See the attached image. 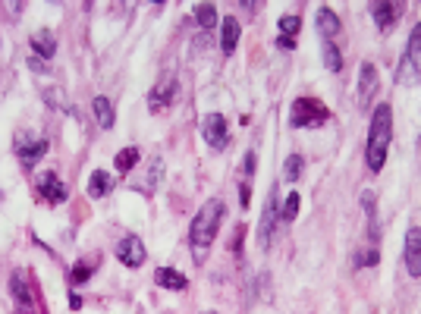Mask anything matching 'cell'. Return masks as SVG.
Masks as SVG:
<instances>
[{
    "label": "cell",
    "instance_id": "cell-1",
    "mask_svg": "<svg viewBox=\"0 0 421 314\" xmlns=\"http://www.w3.org/2000/svg\"><path fill=\"white\" fill-rule=\"evenodd\" d=\"M390 138H393V110L390 104L374 107L371 113V132H368V170L371 173H381V167L387 163V151H390Z\"/></svg>",
    "mask_w": 421,
    "mask_h": 314
},
{
    "label": "cell",
    "instance_id": "cell-2",
    "mask_svg": "<svg viewBox=\"0 0 421 314\" xmlns=\"http://www.w3.org/2000/svg\"><path fill=\"white\" fill-rule=\"evenodd\" d=\"M220 220H223V201H217V198L205 201V204H201V211L195 214L192 226H189V242H192L195 257H198V261L205 257L207 245H211L214 239H217Z\"/></svg>",
    "mask_w": 421,
    "mask_h": 314
},
{
    "label": "cell",
    "instance_id": "cell-3",
    "mask_svg": "<svg viewBox=\"0 0 421 314\" xmlns=\"http://www.w3.org/2000/svg\"><path fill=\"white\" fill-rule=\"evenodd\" d=\"M418 79H421V22L408 35V44L399 60V73H396L399 85H418Z\"/></svg>",
    "mask_w": 421,
    "mask_h": 314
},
{
    "label": "cell",
    "instance_id": "cell-4",
    "mask_svg": "<svg viewBox=\"0 0 421 314\" xmlns=\"http://www.w3.org/2000/svg\"><path fill=\"white\" fill-rule=\"evenodd\" d=\"M330 119V110L320 104L318 98H295L293 107H289V123L295 129H308V126H324Z\"/></svg>",
    "mask_w": 421,
    "mask_h": 314
},
{
    "label": "cell",
    "instance_id": "cell-5",
    "mask_svg": "<svg viewBox=\"0 0 421 314\" xmlns=\"http://www.w3.org/2000/svg\"><path fill=\"white\" fill-rule=\"evenodd\" d=\"M13 151H16L19 163L31 170L44 154H47V142H44V138L29 135V132H19V135H16V144H13Z\"/></svg>",
    "mask_w": 421,
    "mask_h": 314
},
{
    "label": "cell",
    "instance_id": "cell-6",
    "mask_svg": "<svg viewBox=\"0 0 421 314\" xmlns=\"http://www.w3.org/2000/svg\"><path fill=\"white\" fill-rule=\"evenodd\" d=\"M280 223L283 220H280V211H276V188H270L267 204H264V211H261V223H258V245H261V248H270L274 232Z\"/></svg>",
    "mask_w": 421,
    "mask_h": 314
},
{
    "label": "cell",
    "instance_id": "cell-7",
    "mask_svg": "<svg viewBox=\"0 0 421 314\" xmlns=\"http://www.w3.org/2000/svg\"><path fill=\"white\" fill-rule=\"evenodd\" d=\"M35 186H38V195H44V201H47V204H63V201H66V186L60 182V176H57L54 170H44V173H38Z\"/></svg>",
    "mask_w": 421,
    "mask_h": 314
},
{
    "label": "cell",
    "instance_id": "cell-8",
    "mask_svg": "<svg viewBox=\"0 0 421 314\" xmlns=\"http://www.w3.org/2000/svg\"><path fill=\"white\" fill-rule=\"evenodd\" d=\"M10 292L16 295V305L35 308V286H31V276L25 267H16L10 274Z\"/></svg>",
    "mask_w": 421,
    "mask_h": 314
},
{
    "label": "cell",
    "instance_id": "cell-9",
    "mask_svg": "<svg viewBox=\"0 0 421 314\" xmlns=\"http://www.w3.org/2000/svg\"><path fill=\"white\" fill-rule=\"evenodd\" d=\"M201 135H205V142L211 144L214 151L226 148V142H230V132H226V119L220 117V113H207L205 123H201Z\"/></svg>",
    "mask_w": 421,
    "mask_h": 314
},
{
    "label": "cell",
    "instance_id": "cell-10",
    "mask_svg": "<svg viewBox=\"0 0 421 314\" xmlns=\"http://www.w3.org/2000/svg\"><path fill=\"white\" fill-rule=\"evenodd\" d=\"M113 251H117V257H119L123 267H142L145 257H148V251H145V245H142V239H138V236L119 239V245Z\"/></svg>",
    "mask_w": 421,
    "mask_h": 314
},
{
    "label": "cell",
    "instance_id": "cell-11",
    "mask_svg": "<svg viewBox=\"0 0 421 314\" xmlns=\"http://www.w3.org/2000/svg\"><path fill=\"white\" fill-rule=\"evenodd\" d=\"M161 179H163V160L161 157H151L148 167H145V176H132L129 186L135 188V192H142V195H154V188H157Z\"/></svg>",
    "mask_w": 421,
    "mask_h": 314
},
{
    "label": "cell",
    "instance_id": "cell-12",
    "mask_svg": "<svg viewBox=\"0 0 421 314\" xmlns=\"http://www.w3.org/2000/svg\"><path fill=\"white\" fill-rule=\"evenodd\" d=\"M402 10H406V6L402 3H396V0H387V3H371V13H374V22H377V29L381 31H390L396 25V19L402 16Z\"/></svg>",
    "mask_w": 421,
    "mask_h": 314
},
{
    "label": "cell",
    "instance_id": "cell-13",
    "mask_svg": "<svg viewBox=\"0 0 421 314\" xmlns=\"http://www.w3.org/2000/svg\"><path fill=\"white\" fill-rule=\"evenodd\" d=\"M406 267L412 276H421V226L406 232Z\"/></svg>",
    "mask_w": 421,
    "mask_h": 314
},
{
    "label": "cell",
    "instance_id": "cell-14",
    "mask_svg": "<svg viewBox=\"0 0 421 314\" xmlns=\"http://www.w3.org/2000/svg\"><path fill=\"white\" fill-rule=\"evenodd\" d=\"M374 94H377V66L374 63H362V73H358V104L368 107Z\"/></svg>",
    "mask_w": 421,
    "mask_h": 314
},
{
    "label": "cell",
    "instance_id": "cell-15",
    "mask_svg": "<svg viewBox=\"0 0 421 314\" xmlns=\"http://www.w3.org/2000/svg\"><path fill=\"white\" fill-rule=\"evenodd\" d=\"M57 54V38L50 29H38L35 35H31V57H38V60H50V57Z\"/></svg>",
    "mask_w": 421,
    "mask_h": 314
},
{
    "label": "cell",
    "instance_id": "cell-16",
    "mask_svg": "<svg viewBox=\"0 0 421 314\" xmlns=\"http://www.w3.org/2000/svg\"><path fill=\"white\" fill-rule=\"evenodd\" d=\"M339 16L330 10V6H320L318 10V35H320V41H337V35H339Z\"/></svg>",
    "mask_w": 421,
    "mask_h": 314
},
{
    "label": "cell",
    "instance_id": "cell-17",
    "mask_svg": "<svg viewBox=\"0 0 421 314\" xmlns=\"http://www.w3.org/2000/svg\"><path fill=\"white\" fill-rule=\"evenodd\" d=\"M113 186H117V182H113V176L107 173V170H94L91 179H88V195H91V198H104V195L113 192Z\"/></svg>",
    "mask_w": 421,
    "mask_h": 314
},
{
    "label": "cell",
    "instance_id": "cell-18",
    "mask_svg": "<svg viewBox=\"0 0 421 314\" xmlns=\"http://www.w3.org/2000/svg\"><path fill=\"white\" fill-rule=\"evenodd\" d=\"M154 283H157V286H163V289H173V292H179V289L189 286L186 276H182L179 270H173V267H161V270H157Z\"/></svg>",
    "mask_w": 421,
    "mask_h": 314
},
{
    "label": "cell",
    "instance_id": "cell-19",
    "mask_svg": "<svg viewBox=\"0 0 421 314\" xmlns=\"http://www.w3.org/2000/svg\"><path fill=\"white\" fill-rule=\"evenodd\" d=\"M239 19L236 16H226L223 19V35H220V47H223V54H232L239 44Z\"/></svg>",
    "mask_w": 421,
    "mask_h": 314
},
{
    "label": "cell",
    "instance_id": "cell-20",
    "mask_svg": "<svg viewBox=\"0 0 421 314\" xmlns=\"http://www.w3.org/2000/svg\"><path fill=\"white\" fill-rule=\"evenodd\" d=\"M173 94H176V82L173 79H170L167 82V85H157L154 88V91H151V98H148V107H151V110H163V107H170V100H173Z\"/></svg>",
    "mask_w": 421,
    "mask_h": 314
},
{
    "label": "cell",
    "instance_id": "cell-21",
    "mask_svg": "<svg viewBox=\"0 0 421 314\" xmlns=\"http://www.w3.org/2000/svg\"><path fill=\"white\" fill-rule=\"evenodd\" d=\"M91 107H94V117H98V126H101V129H110V126H113V107H110V100L98 94Z\"/></svg>",
    "mask_w": 421,
    "mask_h": 314
},
{
    "label": "cell",
    "instance_id": "cell-22",
    "mask_svg": "<svg viewBox=\"0 0 421 314\" xmlns=\"http://www.w3.org/2000/svg\"><path fill=\"white\" fill-rule=\"evenodd\" d=\"M138 163V148L132 144V148H123L117 154V160H113V167L119 170V173H132V167Z\"/></svg>",
    "mask_w": 421,
    "mask_h": 314
},
{
    "label": "cell",
    "instance_id": "cell-23",
    "mask_svg": "<svg viewBox=\"0 0 421 314\" xmlns=\"http://www.w3.org/2000/svg\"><path fill=\"white\" fill-rule=\"evenodd\" d=\"M320 47H324V63H327V69H330V73H339V69H343V54H339L337 41H324Z\"/></svg>",
    "mask_w": 421,
    "mask_h": 314
},
{
    "label": "cell",
    "instance_id": "cell-24",
    "mask_svg": "<svg viewBox=\"0 0 421 314\" xmlns=\"http://www.w3.org/2000/svg\"><path fill=\"white\" fill-rule=\"evenodd\" d=\"M195 19H198L201 29H211V25L217 22V6H214V3H198V6H195Z\"/></svg>",
    "mask_w": 421,
    "mask_h": 314
},
{
    "label": "cell",
    "instance_id": "cell-25",
    "mask_svg": "<svg viewBox=\"0 0 421 314\" xmlns=\"http://www.w3.org/2000/svg\"><path fill=\"white\" fill-rule=\"evenodd\" d=\"M295 217H299V192H289L286 204L280 207V220H283V223H293Z\"/></svg>",
    "mask_w": 421,
    "mask_h": 314
},
{
    "label": "cell",
    "instance_id": "cell-26",
    "mask_svg": "<svg viewBox=\"0 0 421 314\" xmlns=\"http://www.w3.org/2000/svg\"><path fill=\"white\" fill-rule=\"evenodd\" d=\"M302 167H305V160H302L299 154H289L286 157V167H283V176H286V179H299Z\"/></svg>",
    "mask_w": 421,
    "mask_h": 314
},
{
    "label": "cell",
    "instance_id": "cell-27",
    "mask_svg": "<svg viewBox=\"0 0 421 314\" xmlns=\"http://www.w3.org/2000/svg\"><path fill=\"white\" fill-rule=\"evenodd\" d=\"M299 29H302V19H299V16H283V19H280L283 38H295V35H299Z\"/></svg>",
    "mask_w": 421,
    "mask_h": 314
},
{
    "label": "cell",
    "instance_id": "cell-28",
    "mask_svg": "<svg viewBox=\"0 0 421 314\" xmlns=\"http://www.w3.org/2000/svg\"><path fill=\"white\" fill-rule=\"evenodd\" d=\"M88 280H91V264H88V261H79V264L73 267V283H88Z\"/></svg>",
    "mask_w": 421,
    "mask_h": 314
},
{
    "label": "cell",
    "instance_id": "cell-29",
    "mask_svg": "<svg viewBox=\"0 0 421 314\" xmlns=\"http://www.w3.org/2000/svg\"><path fill=\"white\" fill-rule=\"evenodd\" d=\"M377 257H381V255H377V248H371V251H364V255H358L355 264H358V267H371V264H377Z\"/></svg>",
    "mask_w": 421,
    "mask_h": 314
},
{
    "label": "cell",
    "instance_id": "cell-30",
    "mask_svg": "<svg viewBox=\"0 0 421 314\" xmlns=\"http://www.w3.org/2000/svg\"><path fill=\"white\" fill-rule=\"evenodd\" d=\"M242 173H245V179H249V176L255 173V154H251V151L245 154V160H242Z\"/></svg>",
    "mask_w": 421,
    "mask_h": 314
},
{
    "label": "cell",
    "instance_id": "cell-31",
    "mask_svg": "<svg viewBox=\"0 0 421 314\" xmlns=\"http://www.w3.org/2000/svg\"><path fill=\"white\" fill-rule=\"evenodd\" d=\"M276 44H280L283 50H293V47H295V38H283V35H280V41H276Z\"/></svg>",
    "mask_w": 421,
    "mask_h": 314
},
{
    "label": "cell",
    "instance_id": "cell-32",
    "mask_svg": "<svg viewBox=\"0 0 421 314\" xmlns=\"http://www.w3.org/2000/svg\"><path fill=\"white\" fill-rule=\"evenodd\" d=\"M69 308H73V311H79V308H82V299H79V295H69Z\"/></svg>",
    "mask_w": 421,
    "mask_h": 314
},
{
    "label": "cell",
    "instance_id": "cell-33",
    "mask_svg": "<svg viewBox=\"0 0 421 314\" xmlns=\"http://www.w3.org/2000/svg\"><path fill=\"white\" fill-rule=\"evenodd\" d=\"M205 314H217V311H205Z\"/></svg>",
    "mask_w": 421,
    "mask_h": 314
}]
</instances>
